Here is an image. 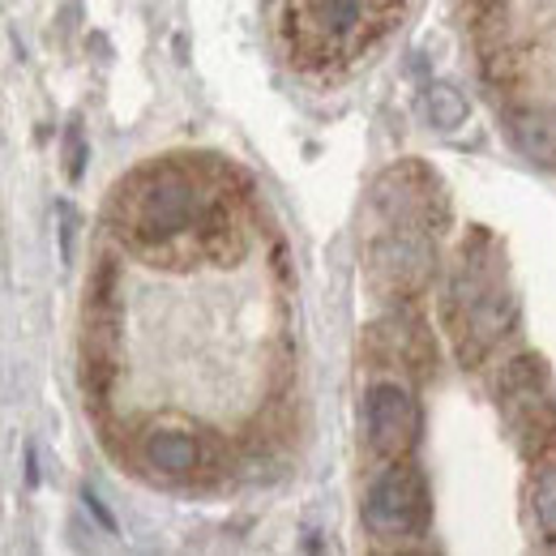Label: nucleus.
<instances>
[{
    "label": "nucleus",
    "mask_w": 556,
    "mask_h": 556,
    "mask_svg": "<svg viewBox=\"0 0 556 556\" xmlns=\"http://www.w3.org/2000/svg\"><path fill=\"white\" fill-rule=\"evenodd\" d=\"M81 501H86V509H90V514H94V518H99V522H103V531H116V518H112V514H108V509H103V501H99V496H94V492H90V488H86V492H81Z\"/></svg>",
    "instance_id": "nucleus-16"
},
{
    "label": "nucleus",
    "mask_w": 556,
    "mask_h": 556,
    "mask_svg": "<svg viewBox=\"0 0 556 556\" xmlns=\"http://www.w3.org/2000/svg\"><path fill=\"white\" fill-rule=\"evenodd\" d=\"M432 522V496L428 480L416 463L399 458L390 463L364 496V527L377 544H407L419 540Z\"/></svg>",
    "instance_id": "nucleus-5"
},
{
    "label": "nucleus",
    "mask_w": 556,
    "mask_h": 556,
    "mask_svg": "<svg viewBox=\"0 0 556 556\" xmlns=\"http://www.w3.org/2000/svg\"><path fill=\"white\" fill-rule=\"evenodd\" d=\"M372 202L377 210L390 218V223H432V206H445V193H441V180L419 167V163H399L390 167L377 189H372Z\"/></svg>",
    "instance_id": "nucleus-8"
},
{
    "label": "nucleus",
    "mask_w": 556,
    "mask_h": 556,
    "mask_svg": "<svg viewBox=\"0 0 556 556\" xmlns=\"http://www.w3.org/2000/svg\"><path fill=\"white\" fill-rule=\"evenodd\" d=\"M394 0H291L295 22V56L300 61H330L368 48L372 35L390 26Z\"/></svg>",
    "instance_id": "nucleus-3"
},
{
    "label": "nucleus",
    "mask_w": 556,
    "mask_h": 556,
    "mask_svg": "<svg viewBox=\"0 0 556 556\" xmlns=\"http://www.w3.org/2000/svg\"><path fill=\"white\" fill-rule=\"evenodd\" d=\"M496 403L531 463H556V386L540 355H518L496 377Z\"/></svg>",
    "instance_id": "nucleus-4"
},
{
    "label": "nucleus",
    "mask_w": 556,
    "mask_h": 556,
    "mask_svg": "<svg viewBox=\"0 0 556 556\" xmlns=\"http://www.w3.org/2000/svg\"><path fill=\"white\" fill-rule=\"evenodd\" d=\"M65 172H70V180H81V172H86V138H81V121H70V129H65Z\"/></svg>",
    "instance_id": "nucleus-14"
},
{
    "label": "nucleus",
    "mask_w": 556,
    "mask_h": 556,
    "mask_svg": "<svg viewBox=\"0 0 556 556\" xmlns=\"http://www.w3.org/2000/svg\"><path fill=\"white\" fill-rule=\"evenodd\" d=\"M141 463L154 471V476H167V480H189L198 467H202V441L180 432V428H154L146 432L141 441Z\"/></svg>",
    "instance_id": "nucleus-10"
},
{
    "label": "nucleus",
    "mask_w": 556,
    "mask_h": 556,
    "mask_svg": "<svg viewBox=\"0 0 556 556\" xmlns=\"http://www.w3.org/2000/svg\"><path fill=\"white\" fill-rule=\"evenodd\" d=\"M432 270H437L432 240L416 231V223H394V231H386L368 253V278L390 300L424 295L432 282Z\"/></svg>",
    "instance_id": "nucleus-6"
},
{
    "label": "nucleus",
    "mask_w": 556,
    "mask_h": 556,
    "mask_svg": "<svg viewBox=\"0 0 556 556\" xmlns=\"http://www.w3.org/2000/svg\"><path fill=\"white\" fill-rule=\"evenodd\" d=\"M505 134L514 150L540 167H556V112L548 108H509L505 112Z\"/></svg>",
    "instance_id": "nucleus-11"
},
{
    "label": "nucleus",
    "mask_w": 556,
    "mask_h": 556,
    "mask_svg": "<svg viewBox=\"0 0 556 556\" xmlns=\"http://www.w3.org/2000/svg\"><path fill=\"white\" fill-rule=\"evenodd\" d=\"M419 112H424V121H428L432 129L454 134V129L467 125L471 103H467V94H463L458 86H450V81H428L424 94H419Z\"/></svg>",
    "instance_id": "nucleus-12"
},
{
    "label": "nucleus",
    "mask_w": 556,
    "mask_h": 556,
    "mask_svg": "<svg viewBox=\"0 0 556 556\" xmlns=\"http://www.w3.org/2000/svg\"><path fill=\"white\" fill-rule=\"evenodd\" d=\"M531 509H535V522L544 531V540L556 544V463H544L535 488H531Z\"/></svg>",
    "instance_id": "nucleus-13"
},
{
    "label": "nucleus",
    "mask_w": 556,
    "mask_h": 556,
    "mask_svg": "<svg viewBox=\"0 0 556 556\" xmlns=\"http://www.w3.org/2000/svg\"><path fill=\"white\" fill-rule=\"evenodd\" d=\"M372 343H377V355L390 359V364H403V372L412 377H432L437 368V343H432V330L419 321L416 313H403L394 308L386 321L372 326Z\"/></svg>",
    "instance_id": "nucleus-9"
},
{
    "label": "nucleus",
    "mask_w": 556,
    "mask_h": 556,
    "mask_svg": "<svg viewBox=\"0 0 556 556\" xmlns=\"http://www.w3.org/2000/svg\"><path fill=\"white\" fill-rule=\"evenodd\" d=\"M227 189L189 163H154L112 198V231L150 266L227 262L240 253Z\"/></svg>",
    "instance_id": "nucleus-1"
},
{
    "label": "nucleus",
    "mask_w": 556,
    "mask_h": 556,
    "mask_svg": "<svg viewBox=\"0 0 556 556\" xmlns=\"http://www.w3.org/2000/svg\"><path fill=\"white\" fill-rule=\"evenodd\" d=\"M364 428H368V445H372L377 458H386V463L407 458L419 441L416 394L399 381L372 386L368 399H364Z\"/></svg>",
    "instance_id": "nucleus-7"
},
{
    "label": "nucleus",
    "mask_w": 556,
    "mask_h": 556,
    "mask_svg": "<svg viewBox=\"0 0 556 556\" xmlns=\"http://www.w3.org/2000/svg\"><path fill=\"white\" fill-rule=\"evenodd\" d=\"M484 231L476 236V244H463L458 270L450 278V295H445V326L454 330V343L463 364L484 359L496 348L514 321H518V295L509 291L505 270L496 266V253H480L484 249Z\"/></svg>",
    "instance_id": "nucleus-2"
},
{
    "label": "nucleus",
    "mask_w": 556,
    "mask_h": 556,
    "mask_svg": "<svg viewBox=\"0 0 556 556\" xmlns=\"http://www.w3.org/2000/svg\"><path fill=\"white\" fill-rule=\"evenodd\" d=\"M56 218H61V257L73 262V236H77V210L70 202L56 206Z\"/></svg>",
    "instance_id": "nucleus-15"
}]
</instances>
